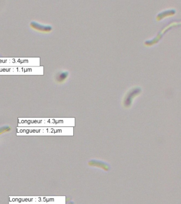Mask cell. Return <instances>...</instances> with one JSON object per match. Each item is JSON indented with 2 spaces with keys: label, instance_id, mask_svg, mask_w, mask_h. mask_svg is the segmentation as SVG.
<instances>
[{
  "label": "cell",
  "instance_id": "6da1fadb",
  "mask_svg": "<svg viewBox=\"0 0 181 204\" xmlns=\"http://www.w3.org/2000/svg\"><path fill=\"white\" fill-rule=\"evenodd\" d=\"M30 27L33 30L44 33H48L53 30V28L51 25H44L37 21H32L30 23Z\"/></svg>",
  "mask_w": 181,
  "mask_h": 204
},
{
  "label": "cell",
  "instance_id": "7a4b0ae2",
  "mask_svg": "<svg viewBox=\"0 0 181 204\" xmlns=\"http://www.w3.org/2000/svg\"><path fill=\"white\" fill-rule=\"evenodd\" d=\"M69 76L68 71H61L57 73L55 77V81L57 83H61L66 79Z\"/></svg>",
  "mask_w": 181,
  "mask_h": 204
},
{
  "label": "cell",
  "instance_id": "3957f363",
  "mask_svg": "<svg viewBox=\"0 0 181 204\" xmlns=\"http://www.w3.org/2000/svg\"><path fill=\"white\" fill-rule=\"evenodd\" d=\"M10 130H11V127L9 126H3V127H0V134H2L4 132H8Z\"/></svg>",
  "mask_w": 181,
  "mask_h": 204
}]
</instances>
